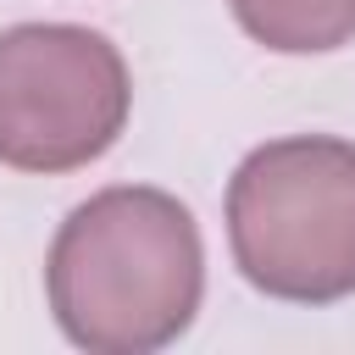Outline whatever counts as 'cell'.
I'll use <instances>...</instances> for the list:
<instances>
[{"instance_id":"3957f363","label":"cell","mask_w":355,"mask_h":355,"mask_svg":"<svg viewBox=\"0 0 355 355\" xmlns=\"http://www.w3.org/2000/svg\"><path fill=\"white\" fill-rule=\"evenodd\" d=\"M128 67L116 44L72 22L0 33V161L17 172H72L105 155L128 122Z\"/></svg>"},{"instance_id":"277c9868","label":"cell","mask_w":355,"mask_h":355,"mask_svg":"<svg viewBox=\"0 0 355 355\" xmlns=\"http://www.w3.org/2000/svg\"><path fill=\"white\" fill-rule=\"evenodd\" d=\"M239 28L283 55H316L355 39V0H227Z\"/></svg>"},{"instance_id":"7a4b0ae2","label":"cell","mask_w":355,"mask_h":355,"mask_svg":"<svg viewBox=\"0 0 355 355\" xmlns=\"http://www.w3.org/2000/svg\"><path fill=\"white\" fill-rule=\"evenodd\" d=\"M227 244L272 300L355 294V144L305 133L250 150L227 183Z\"/></svg>"},{"instance_id":"6da1fadb","label":"cell","mask_w":355,"mask_h":355,"mask_svg":"<svg viewBox=\"0 0 355 355\" xmlns=\"http://www.w3.org/2000/svg\"><path fill=\"white\" fill-rule=\"evenodd\" d=\"M44 288L61 333L78 349H161L200 311V227L166 189H100L61 222L44 261Z\"/></svg>"}]
</instances>
